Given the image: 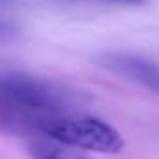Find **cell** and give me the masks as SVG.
<instances>
[{"mask_svg":"<svg viewBox=\"0 0 159 159\" xmlns=\"http://www.w3.org/2000/svg\"><path fill=\"white\" fill-rule=\"evenodd\" d=\"M28 154L32 159H93L85 150L74 148L52 137H39L28 143Z\"/></svg>","mask_w":159,"mask_h":159,"instance_id":"4","label":"cell"},{"mask_svg":"<svg viewBox=\"0 0 159 159\" xmlns=\"http://www.w3.org/2000/svg\"><path fill=\"white\" fill-rule=\"evenodd\" d=\"M69 2H98V4H117V6H141L146 0H69Z\"/></svg>","mask_w":159,"mask_h":159,"instance_id":"5","label":"cell"},{"mask_svg":"<svg viewBox=\"0 0 159 159\" xmlns=\"http://www.w3.org/2000/svg\"><path fill=\"white\" fill-rule=\"evenodd\" d=\"M0 94L32 111H59L63 106V96L52 83L24 72H0Z\"/></svg>","mask_w":159,"mask_h":159,"instance_id":"2","label":"cell"},{"mask_svg":"<svg viewBox=\"0 0 159 159\" xmlns=\"http://www.w3.org/2000/svg\"><path fill=\"white\" fill-rule=\"evenodd\" d=\"M94 61L109 74L159 94V63L156 61L126 52H102Z\"/></svg>","mask_w":159,"mask_h":159,"instance_id":"3","label":"cell"},{"mask_svg":"<svg viewBox=\"0 0 159 159\" xmlns=\"http://www.w3.org/2000/svg\"><path fill=\"white\" fill-rule=\"evenodd\" d=\"M44 135L70 144L87 152L119 154L124 146V139L119 131L94 117H61L43 122Z\"/></svg>","mask_w":159,"mask_h":159,"instance_id":"1","label":"cell"}]
</instances>
